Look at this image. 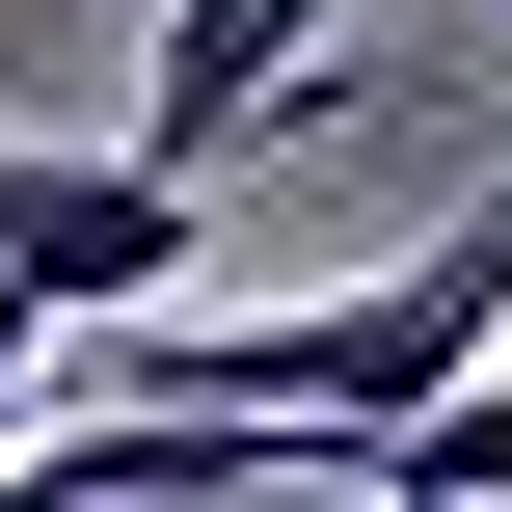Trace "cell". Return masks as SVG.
<instances>
[{"instance_id": "6da1fadb", "label": "cell", "mask_w": 512, "mask_h": 512, "mask_svg": "<svg viewBox=\"0 0 512 512\" xmlns=\"http://www.w3.org/2000/svg\"><path fill=\"white\" fill-rule=\"evenodd\" d=\"M459 378H512V216L459 189L405 270H351V297H270V324H162L135 378H81V405H216V432H324L351 486H378V432H432Z\"/></svg>"}, {"instance_id": "7a4b0ae2", "label": "cell", "mask_w": 512, "mask_h": 512, "mask_svg": "<svg viewBox=\"0 0 512 512\" xmlns=\"http://www.w3.org/2000/svg\"><path fill=\"white\" fill-rule=\"evenodd\" d=\"M189 243H216V216H189L135 135H108V162H81V135H0V297H27V324H135Z\"/></svg>"}, {"instance_id": "3957f363", "label": "cell", "mask_w": 512, "mask_h": 512, "mask_svg": "<svg viewBox=\"0 0 512 512\" xmlns=\"http://www.w3.org/2000/svg\"><path fill=\"white\" fill-rule=\"evenodd\" d=\"M351 0H162V54H135V162L162 189H216L270 108H297V54H324Z\"/></svg>"}, {"instance_id": "277c9868", "label": "cell", "mask_w": 512, "mask_h": 512, "mask_svg": "<svg viewBox=\"0 0 512 512\" xmlns=\"http://www.w3.org/2000/svg\"><path fill=\"white\" fill-rule=\"evenodd\" d=\"M54 351H81V324H27V297H0V486H27V432H54Z\"/></svg>"}, {"instance_id": "5b68a950", "label": "cell", "mask_w": 512, "mask_h": 512, "mask_svg": "<svg viewBox=\"0 0 512 512\" xmlns=\"http://www.w3.org/2000/svg\"><path fill=\"white\" fill-rule=\"evenodd\" d=\"M486 216H512V162H486Z\"/></svg>"}]
</instances>
